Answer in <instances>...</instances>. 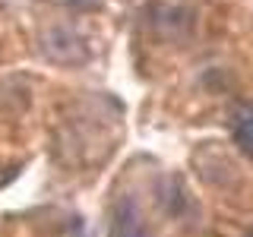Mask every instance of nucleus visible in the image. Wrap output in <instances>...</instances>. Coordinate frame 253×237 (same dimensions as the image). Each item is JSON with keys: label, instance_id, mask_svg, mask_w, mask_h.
I'll return each mask as SVG.
<instances>
[{"label": "nucleus", "instance_id": "20e7f679", "mask_svg": "<svg viewBox=\"0 0 253 237\" xmlns=\"http://www.w3.org/2000/svg\"><path fill=\"white\" fill-rule=\"evenodd\" d=\"M250 237H253V234H250Z\"/></svg>", "mask_w": 253, "mask_h": 237}, {"label": "nucleus", "instance_id": "7ed1b4c3", "mask_svg": "<svg viewBox=\"0 0 253 237\" xmlns=\"http://www.w3.org/2000/svg\"><path fill=\"white\" fill-rule=\"evenodd\" d=\"M231 136L241 152L253 158V105H241L231 114Z\"/></svg>", "mask_w": 253, "mask_h": 237}, {"label": "nucleus", "instance_id": "f03ea898", "mask_svg": "<svg viewBox=\"0 0 253 237\" xmlns=\"http://www.w3.org/2000/svg\"><path fill=\"white\" fill-rule=\"evenodd\" d=\"M111 237H149L146 234V221L133 196H121L111 215Z\"/></svg>", "mask_w": 253, "mask_h": 237}, {"label": "nucleus", "instance_id": "f257e3e1", "mask_svg": "<svg viewBox=\"0 0 253 237\" xmlns=\"http://www.w3.org/2000/svg\"><path fill=\"white\" fill-rule=\"evenodd\" d=\"M42 51H44V57H51L54 63H83V60H89L85 41L67 26L47 29L42 35Z\"/></svg>", "mask_w": 253, "mask_h": 237}]
</instances>
